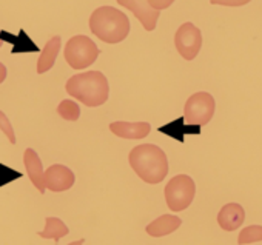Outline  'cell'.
I'll use <instances>...</instances> for the list:
<instances>
[{"instance_id": "obj_18", "label": "cell", "mask_w": 262, "mask_h": 245, "mask_svg": "<svg viewBox=\"0 0 262 245\" xmlns=\"http://www.w3.org/2000/svg\"><path fill=\"white\" fill-rule=\"evenodd\" d=\"M0 130H2L7 138L10 139L11 144H16V135H14V128L11 125V122L8 119V116L4 113V111H0Z\"/></svg>"}, {"instance_id": "obj_10", "label": "cell", "mask_w": 262, "mask_h": 245, "mask_svg": "<svg viewBox=\"0 0 262 245\" xmlns=\"http://www.w3.org/2000/svg\"><path fill=\"white\" fill-rule=\"evenodd\" d=\"M110 131L122 139H144L150 135L151 125L148 122H113Z\"/></svg>"}, {"instance_id": "obj_22", "label": "cell", "mask_w": 262, "mask_h": 245, "mask_svg": "<svg viewBox=\"0 0 262 245\" xmlns=\"http://www.w3.org/2000/svg\"><path fill=\"white\" fill-rule=\"evenodd\" d=\"M0 48H2V40H0Z\"/></svg>"}, {"instance_id": "obj_20", "label": "cell", "mask_w": 262, "mask_h": 245, "mask_svg": "<svg viewBox=\"0 0 262 245\" xmlns=\"http://www.w3.org/2000/svg\"><path fill=\"white\" fill-rule=\"evenodd\" d=\"M148 4L151 5V8H155L158 11H162V10L170 8L174 4V0H148Z\"/></svg>"}, {"instance_id": "obj_8", "label": "cell", "mask_w": 262, "mask_h": 245, "mask_svg": "<svg viewBox=\"0 0 262 245\" xmlns=\"http://www.w3.org/2000/svg\"><path fill=\"white\" fill-rule=\"evenodd\" d=\"M117 4L133 13L147 31H153L156 28L161 11L151 8L148 0H117Z\"/></svg>"}, {"instance_id": "obj_3", "label": "cell", "mask_w": 262, "mask_h": 245, "mask_svg": "<svg viewBox=\"0 0 262 245\" xmlns=\"http://www.w3.org/2000/svg\"><path fill=\"white\" fill-rule=\"evenodd\" d=\"M90 30L105 43H119L129 34V20L122 11L106 5L93 11Z\"/></svg>"}, {"instance_id": "obj_13", "label": "cell", "mask_w": 262, "mask_h": 245, "mask_svg": "<svg viewBox=\"0 0 262 245\" xmlns=\"http://www.w3.org/2000/svg\"><path fill=\"white\" fill-rule=\"evenodd\" d=\"M182 220L179 216L174 214H162L158 219H155L151 224L147 225V233L153 237H162L167 236L173 231H176L181 227Z\"/></svg>"}, {"instance_id": "obj_16", "label": "cell", "mask_w": 262, "mask_h": 245, "mask_svg": "<svg viewBox=\"0 0 262 245\" xmlns=\"http://www.w3.org/2000/svg\"><path fill=\"white\" fill-rule=\"evenodd\" d=\"M57 113L62 119L74 122L80 116V108L74 100H62L57 106Z\"/></svg>"}, {"instance_id": "obj_2", "label": "cell", "mask_w": 262, "mask_h": 245, "mask_svg": "<svg viewBox=\"0 0 262 245\" xmlns=\"http://www.w3.org/2000/svg\"><path fill=\"white\" fill-rule=\"evenodd\" d=\"M67 93L86 106H100L108 100V79L100 71H88L71 76L67 82Z\"/></svg>"}, {"instance_id": "obj_6", "label": "cell", "mask_w": 262, "mask_h": 245, "mask_svg": "<svg viewBox=\"0 0 262 245\" xmlns=\"http://www.w3.org/2000/svg\"><path fill=\"white\" fill-rule=\"evenodd\" d=\"M216 109V102L210 93L199 91L188 97L184 106V119L188 125H207Z\"/></svg>"}, {"instance_id": "obj_11", "label": "cell", "mask_w": 262, "mask_h": 245, "mask_svg": "<svg viewBox=\"0 0 262 245\" xmlns=\"http://www.w3.org/2000/svg\"><path fill=\"white\" fill-rule=\"evenodd\" d=\"M244 220H245V211L242 205L236 202L225 204L217 214V224L225 231H234L244 224Z\"/></svg>"}, {"instance_id": "obj_5", "label": "cell", "mask_w": 262, "mask_h": 245, "mask_svg": "<svg viewBox=\"0 0 262 245\" xmlns=\"http://www.w3.org/2000/svg\"><path fill=\"white\" fill-rule=\"evenodd\" d=\"M196 194L194 181L187 174H178L165 187V201L171 211H182L190 207Z\"/></svg>"}, {"instance_id": "obj_15", "label": "cell", "mask_w": 262, "mask_h": 245, "mask_svg": "<svg viewBox=\"0 0 262 245\" xmlns=\"http://www.w3.org/2000/svg\"><path fill=\"white\" fill-rule=\"evenodd\" d=\"M68 231L70 230H68L67 224L62 219H59V217H50L48 216L45 219V230L40 231L39 236L43 237V239H54L56 242H59L63 236L68 234Z\"/></svg>"}, {"instance_id": "obj_14", "label": "cell", "mask_w": 262, "mask_h": 245, "mask_svg": "<svg viewBox=\"0 0 262 245\" xmlns=\"http://www.w3.org/2000/svg\"><path fill=\"white\" fill-rule=\"evenodd\" d=\"M60 47H62V39L59 36H54L53 39H50L45 43V47L40 53V57L37 60V73L39 74H43L54 66L56 59L60 51Z\"/></svg>"}, {"instance_id": "obj_1", "label": "cell", "mask_w": 262, "mask_h": 245, "mask_svg": "<svg viewBox=\"0 0 262 245\" xmlns=\"http://www.w3.org/2000/svg\"><path fill=\"white\" fill-rule=\"evenodd\" d=\"M135 173L147 184H159L168 174V159L162 148L153 144L135 147L128 156Z\"/></svg>"}, {"instance_id": "obj_4", "label": "cell", "mask_w": 262, "mask_h": 245, "mask_svg": "<svg viewBox=\"0 0 262 245\" xmlns=\"http://www.w3.org/2000/svg\"><path fill=\"white\" fill-rule=\"evenodd\" d=\"M99 57L97 45L86 36L79 34L71 37L65 45V60L74 70L88 68Z\"/></svg>"}, {"instance_id": "obj_12", "label": "cell", "mask_w": 262, "mask_h": 245, "mask_svg": "<svg viewBox=\"0 0 262 245\" xmlns=\"http://www.w3.org/2000/svg\"><path fill=\"white\" fill-rule=\"evenodd\" d=\"M24 164L27 168V173L33 182V185L39 190V193H45V181H43V167L39 154L33 148H27L24 153Z\"/></svg>"}, {"instance_id": "obj_19", "label": "cell", "mask_w": 262, "mask_h": 245, "mask_svg": "<svg viewBox=\"0 0 262 245\" xmlns=\"http://www.w3.org/2000/svg\"><path fill=\"white\" fill-rule=\"evenodd\" d=\"M250 2L251 0H210V4L222 5V7H244Z\"/></svg>"}, {"instance_id": "obj_9", "label": "cell", "mask_w": 262, "mask_h": 245, "mask_svg": "<svg viewBox=\"0 0 262 245\" xmlns=\"http://www.w3.org/2000/svg\"><path fill=\"white\" fill-rule=\"evenodd\" d=\"M43 181L45 187L51 191H67L74 185L76 177L68 167L54 164L47 171H43Z\"/></svg>"}, {"instance_id": "obj_7", "label": "cell", "mask_w": 262, "mask_h": 245, "mask_svg": "<svg viewBox=\"0 0 262 245\" xmlns=\"http://www.w3.org/2000/svg\"><path fill=\"white\" fill-rule=\"evenodd\" d=\"M174 45L178 53L185 60H193L202 48V33L191 22L182 24L174 34Z\"/></svg>"}, {"instance_id": "obj_21", "label": "cell", "mask_w": 262, "mask_h": 245, "mask_svg": "<svg viewBox=\"0 0 262 245\" xmlns=\"http://www.w3.org/2000/svg\"><path fill=\"white\" fill-rule=\"evenodd\" d=\"M5 79H7V66L0 62V83H2Z\"/></svg>"}, {"instance_id": "obj_17", "label": "cell", "mask_w": 262, "mask_h": 245, "mask_svg": "<svg viewBox=\"0 0 262 245\" xmlns=\"http://www.w3.org/2000/svg\"><path fill=\"white\" fill-rule=\"evenodd\" d=\"M259 240H262V225H248L241 231L237 237V243L241 245L254 243Z\"/></svg>"}]
</instances>
